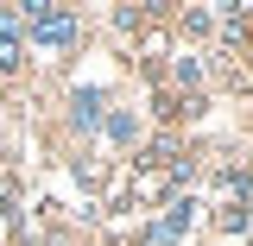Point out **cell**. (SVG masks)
Listing matches in <instances>:
<instances>
[{"instance_id":"obj_1","label":"cell","mask_w":253,"mask_h":246,"mask_svg":"<svg viewBox=\"0 0 253 246\" xmlns=\"http://www.w3.org/2000/svg\"><path fill=\"white\" fill-rule=\"evenodd\" d=\"M26 26H32L38 44H70V38H76V19H70L63 6H44V0H32V6H26Z\"/></svg>"},{"instance_id":"obj_2","label":"cell","mask_w":253,"mask_h":246,"mask_svg":"<svg viewBox=\"0 0 253 246\" xmlns=\"http://www.w3.org/2000/svg\"><path fill=\"white\" fill-rule=\"evenodd\" d=\"M101 120V95L95 89H76V126H95Z\"/></svg>"},{"instance_id":"obj_3","label":"cell","mask_w":253,"mask_h":246,"mask_svg":"<svg viewBox=\"0 0 253 246\" xmlns=\"http://www.w3.org/2000/svg\"><path fill=\"white\" fill-rule=\"evenodd\" d=\"M184 227H190V202H177V215H165V221H158V240H177Z\"/></svg>"},{"instance_id":"obj_4","label":"cell","mask_w":253,"mask_h":246,"mask_svg":"<svg viewBox=\"0 0 253 246\" xmlns=\"http://www.w3.org/2000/svg\"><path fill=\"white\" fill-rule=\"evenodd\" d=\"M19 70V32H0V76Z\"/></svg>"},{"instance_id":"obj_5","label":"cell","mask_w":253,"mask_h":246,"mask_svg":"<svg viewBox=\"0 0 253 246\" xmlns=\"http://www.w3.org/2000/svg\"><path fill=\"white\" fill-rule=\"evenodd\" d=\"M6 202H13V189H6V183H0V215H6Z\"/></svg>"}]
</instances>
